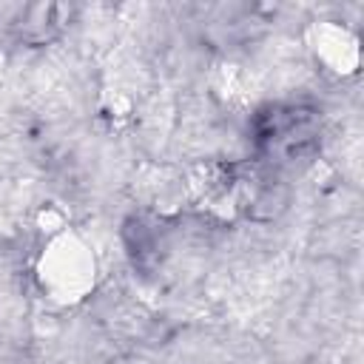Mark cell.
Here are the masks:
<instances>
[{"instance_id": "7a4b0ae2", "label": "cell", "mask_w": 364, "mask_h": 364, "mask_svg": "<svg viewBox=\"0 0 364 364\" xmlns=\"http://www.w3.org/2000/svg\"><path fill=\"white\" fill-rule=\"evenodd\" d=\"M307 48L330 74H353L358 68V37L338 20H321L307 28Z\"/></svg>"}, {"instance_id": "6da1fadb", "label": "cell", "mask_w": 364, "mask_h": 364, "mask_svg": "<svg viewBox=\"0 0 364 364\" xmlns=\"http://www.w3.org/2000/svg\"><path fill=\"white\" fill-rule=\"evenodd\" d=\"M34 276L51 301L77 304L97 284V256L77 230L63 228L46 239L34 264Z\"/></svg>"}]
</instances>
